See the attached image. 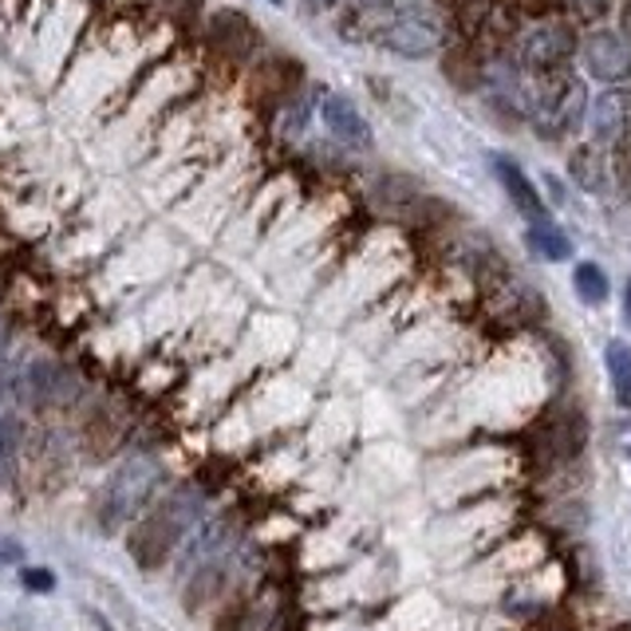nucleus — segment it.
<instances>
[{"label": "nucleus", "mask_w": 631, "mask_h": 631, "mask_svg": "<svg viewBox=\"0 0 631 631\" xmlns=\"http://www.w3.org/2000/svg\"><path fill=\"white\" fill-rule=\"evenodd\" d=\"M612 631H631V623H620V628H612Z\"/></svg>", "instance_id": "bb28decb"}, {"label": "nucleus", "mask_w": 631, "mask_h": 631, "mask_svg": "<svg viewBox=\"0 0 631 631\" xmlns=\"http://www.w3.org/2000/svg\"><path fill=\"white\" fill-rule=\"evenodd\" d=\"M24 585L32 588V592H52V573H44V568H32V573H24Z\"/></svg>", "instance_id": "aec40b11"}, {"label": "nucleus", "mask_w": 631, "mask_h": 631, "mask_svg": "<svg viewBox=\"0 0 631 631\" xmlns=\"http://www.w3.org/2000/svg\"><path fill=\"white\" fill-rule=\"evenodd\" d=\"M64 387H67L64 368H56V363H32L24 371V379H20V395L36 406H47L56 403V399H64Z\"/></svg>", "instance_id": "9d476101"}, {"label": "nucleus", "mask_w": 631, "mask_h": 631, "mask_svg": "<svg viewBox=\"0 0 631 631\" xmlns=\"http://www.w3.org/2000/svg\"><path fill=\"white\" fill-rule=\"evenodd\" d=\"M214 40L226 47L229 56L246 59L257 47V29L241 17V12H221V17L214 20Z\"/></svg>", "instance_id": "f8f14e48"}, {"label": "nucleus", "mask_w": 631, "mask_h": 631, "mask_svg": "<svg viewBox=\"0 0 631 631\" xmlns=\"http://www.w3.org/2000/svg\"><path fill=\"white\" fill-rule=\"evenodd\" d=\"M616 446H620V454L631 463V418H620V423H616Z\"/></svg>", "instance_id": "412c9836"}, {"label": "nucleus", "mask_w": 631, "mask_h": 631, "mask_svg": "<svg viewBox=\"0 0 631 631\" xmlns=\"http://www.w3.org/2000/svg\"><path fill=\"white\" fill-rule=\"evenodd\" d=\"M481 76H486V67H481V59L474 56L470 47H450V56H446V79H450L454 87L474 91V87H481Z\"/></svg>", "instance_id": "2eb2a0df"}, {"label": "nucleus", "mask_w": 631, "mask_h": 631, "mask_svg": "<svg viewBox=\"0 0 631 631\" xmlns=\"http://www.w3.org/2000/svg\"><path fill=\"white\" fill-rule=\"evenodd\" d=\"M616 0H573V9H576V17H585V20H600L603 12L612 9Z\"/></svg>", "instance_id": "6ab92c4d"}, {"label": "nucleus", "mask_w": 631, "mask_h": 631, "mask_svg": "<svg viewBox=\"0 0 631 631\" xmlns=\"http://www.w3.org/2000/svg\"><path fill=\"white\" fill-rule=\"evenodd\" d=\"M316 115H320L324 131H328L339 146H348V151H371V146H376V134H371L368 119H363V115L356 111V104L344 99V95L324 91L320 104H316Z\"/></svg>", "instance_id": "423d86ee"}, {"label": "nucleus", "mask_w": 631, "mask_h": 631, "mask_svg": "<svg viewBox=\"0 0 631 631\" xmlns=\"http://www.w3.org/2000/svg\"><path fill=\"white\" fill-rule=\"evenodd\" d=\"M603 363H608V376H612V391L620 399V406L631 411V348L623 339H608Z\"/></svg>", "instance_id": "4468645a"}, {"label": "nucleus", "mask_w": 631, "mask_h": 631, "mask_svg": "<svg viewBox=\"0 0 631 631\" xmlns=\"http://www.w3.org/2000/svg\"><path fill=\"white\" fill-rule=\"evenodd\" d=\"M170 4H174V9H182V12H194L202 0H170Z\"/></svg>", "instance_id": "b1692460"}, {"label": "nucleus", "mask_w": 631, "mask_h": 631, "mask_svg": "<svg viewBox=\"0 0 631 631\" xmlns=\"http://www.w3.org/2000/svg\"><path fill=\"white\" fill-rule=\"evenodd\" d=\"M308 4V12H324V9H336L339 0H304Z\"/></svg>", "instance_id": "5701e85b"}, {"label": "nucleus", "mask_w": 631, "mask_h": 631, "mask_svg": "<svg viewBox=\"0 0 631 631\" xmlns=\"http://www.w3.org/2000/svg\"><path fill=\"white\" fill-rule=\"evenodd\" d=\"M620 32L631 40V0H623L620 4Z\"/></svg>", "instance_id": "4be33fe9"}, {"label": "nucleus", "mask_w": 631, "mask_h": 631, "mask_svg": "<svg viewBox=\"0 0 631 631\" xmlns=\"http://www.w3.org/2000/svg\"><path fill=\"white\" fill-rule=\"evenodd\" d=\"M525 241H529V249L537 257H545V261H568V257H573V241H568L565 229H556L553 221L529 226Z\"/></svg>", "instance_id": "ddd939ff"}, {"label": "nucleus", "mask_w": 631, "mask_h": 631, "mask_svg": "<svg viewBox=\"0 0 631 631\" xmlns=\"http://www.w3.org/2000/svg\"><path fill=\"white\" fill-rule=\"evenodd\" d=\"M568 174H573L576 186L588 189V194H608V182H612V162H608L603 146L585 142V146H576L573 159H568Z\"/></svg>", "instance_id": "1a4fd4ad"}, {"label": "nucleus", "mask_w": 631, "mask_h": 631, "mask_svg": "<svg viewBox=\"0 0 631 631\" xmlns=\"http://www.w3.org/2000/svg\"><path fill=\"white\" fill-rule=\"evenodd\" d=\"M221 568H206V573L194 576V585H189V596H186V608H202L206 600H214L217 588H221Z\"/></svg>", "instance_id": "f3484780"}, {"label": "nucleus", "mask_w": 631, "mask_h": 631, "mask_svg": "<svg viewBox=\"0 0 631 631\" xmlns=\"http://www.w3.org/2000/svg\"><path fill=\"white\" fill-rule=\"evenodd\" d=\"M269 4H281V0H269Z\"/></svg>", "instance_id": "cd10ccee"}, {"label": "nucleus", "mask_w": 631, "mask_h": 631, "mask_svg": "<svg viewBox=\"0 0 631 631\" xmlns=\"http://www.w3.org/2000/svg\"><path fill=\"white\" fill-rule=\"evenodd\" d=\"M159 481H162V466L154 463V458H134L123 470H115L111 481L104 486V493H99V525H104L107 533L123 529L127 521L151 501V493L159 490Z\"/></svg>", "instance_id": "7ed1b4c3"}, {"label": "nucleus", "mask_w": 631, "mask_h": 631, "mask_svg": "<svg viewBox=\"0 0 631 631\" xmlns=\"http://www.w3.org/2000/svg\"><path fill=\"white\" fill-rule=\"evenodd\" d=\"M623 316H628L631 324V281H628V293H623Z\"/></svg>", "instance_id": "a878e982"}, {"label": "nucleus", "mask_w": 631, "mask_h": 631, "mask_svg": "<svg viewBox=\"0 0 631 631\" xmlns=\"http://www.w3.org/2000/svg\"><path fill=\"white\" fill-rule=\"evenodd\" d=\"M573 289H576V296H580V301L596 308V304L608 301V273H603L596 261H580L573 269Z\"/></svg>", "instance_id": "dca6fc26"}, {"label": "nucleus", "mask_w": 631, "mask_h": 631, "mask_svg": "<svg viewBox=\"0 0 631 631\" xmlns=\"http://www.w3.org/2000/svg\"><path fill=\"white\" fill-rule=\"evenodd\" d=\"M202 501H206V493H202L198 486H178L174 493H166V501H162L142 525H134L131 541H127L134 561H139L142 568L162 565V561L174 553V545L186 537V529L198 521Z\"/></svg>", "instance_id": "f257e3e1"}, {"label": "nucleus", "mask_w": 631, "mask_h": 631, "mask_svg": "<svg viewBox=\"0 0 631 631\" xmlns=\"http://www.w3.org/2000/svg\"><path fill=\"white\" fill-rule=\"evenodd\" d=\"M585 67L600 84H628L631 79V40L620 29H596L585 40Z\"/></svg>", "instance_id": "39448f33"}, {"label": "nucleus", "mask_w": 631, "mask_h": 631, "mask_svg": "<svg viewBox=\"0 0 631 631\" xmlns=\"http://www.w3.org/2000/svg\"><path fill=\"white\" fill-rule=\"evenodd\" d=\"M20 446V418H0V470H12Z\"/></svg>", "instance_id": "a211bd4d"}, {"label": "nucleus", "mask_w": 631, "mask_h": 631, "mask_svg": "<svg viewBox=\"0 0 631 631\" xmlns=\"http://www.w3.org/2000/svg\"><path fill=\"white\" fill-rule=\"evenodd\" d=\"M585 418L573 415V411H565V415H556L553 423L545 426V446L553 458H561V463H568V458H576V454L585 450Z\"/></svg>", "instance_id": "9b49d317"}, {"label": "nucleus", "mask_w": 631, "mask_h": 631, "mask_svg": "<svg viewBox=\"0 0 631 631\" xmlns=\"http://www.w3.org/2000/svg\"><path fill=\"white\" fill-rule=\"evenodd\" d=\"M576 52V29L565 20H545L537 29H529L521 40V67L533 76H553L565 72Z\"/></svg>", "instance_id": "20e7f679"}, {"label": "nucleus", "mask_w": 631, "mask_h": 631, "mask_svg": "<svg viewBox=\"0 0 631 631\" xmlns=\"http://www.w3.org/2000/svg\"><path fill=\"white\" fill-rule=\"evenodd\" d=\"M588 131H592L596 146H620L631 139V99L623 91H603L592 107H588Z\"/></svg>", "instance_id": "0eeeda50"}, {"label": "nucleus", "mask_w": 631, "mask_h": 631, "mask_svg": "<svg viewBox=\"0 0 631 631\" xmlns=\"http://www.w3.org/2000/svg\"><path fill=\"white\" fill-rule=\"evenodd\" d=\"M588 111V91L576 76L565 72H553V76H541V87L533 91V104H529V123L537 131V139H565L576 127L585 123Z\"/></svg>", "instance_id": "f03ea898"}, {"label": "nucleus", "mask_w": 631, "mask_h": 631, "mask_svg": "<svg viewBox=\"0 0 631 631\" xmlns=\"http://www.w3.org/2000/svg\"><path fill=\"white\" fill-rule=\"evenodd\" d=\"M493 174H498V182L505 186L513 209H518L521 217H529V226L548 221V206H545V198H541V189L529 182V174L518 166V162L505 159V154H498V159H493Z\"/></svg>", "instance_id": "6e6552de"}, {"label": "nucleus", "mask_w": 631, "mask_h": 631, "mask_svg": "<svg viewBox=\"0 0 631 631\" xmlns=\"http://www.w3.org/2000/svg\"><path fill=\"white\" fill-rule=\"evenodd\" d=\"M9 395V368H4V363H0V399Z\"/></svg>", "instance_id": "393cba45"}]
</instances>
